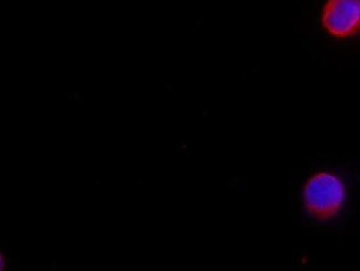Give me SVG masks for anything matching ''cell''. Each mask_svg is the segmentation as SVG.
<instances>
[{"mask_svg": "<svg viewBox=\"0 0 360 271\" xmlns=\"http://www.w3.org/2000/svg\"><path fill=\"white\" fill-rule=\"evenodd\" d=\"M344 201V185L332 173H317L305 183L304 209L316 221L327 222L335 218L342 208Z\"/></svg>", "mask_w": 360, "mask_h": 271, "instance_id": "obj_1", "label": "cell"}, {"mask_svg": "<svg viewBox=\"0 0 360 271\" xmlns=\"http://www.w3.org/2000/svg\"><path fill=\"white\" fill-rule=\"evenodd\" d=\"M51 267H52V270H53V271L57 270V267H58L57 262H52V263H51Z\"/></svg>", "mask_w": 360, "mask_h": 271, "instance_id": "obj_3", "label": "cell"}, {"mask_svg": "<svg viewBox=\"0 0 360 271\" xmlns=\"http://www.w3.org/2000/svg\"><path fill=\"white\" fill-rule=\"evenodd\" d=\"M319 21L336 39L356 37L360 33V0H327Z\"/></svg>", "mask_w": 360, "mask_h": 271, "instance_id": "obj_2", "label": "cell"}]
</instances>
